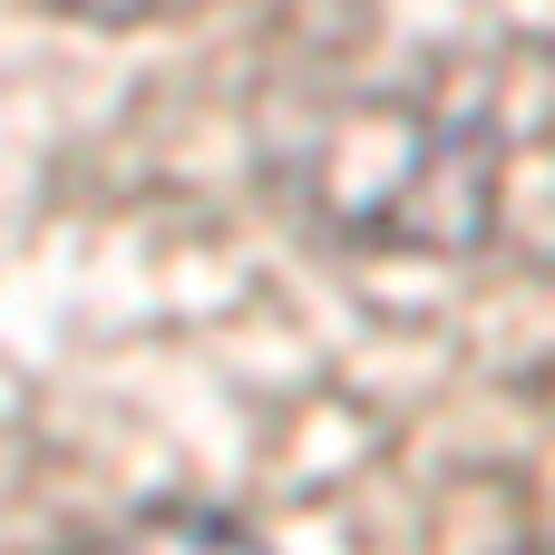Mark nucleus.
Wrapping results in <instances>:
<instances>
[{
	"instance_id": "3",
	"label": "nucleus",
	"mask_w": 555,
	"mask_h": 555,
	"mask_svg": "<svg viewBox=\"0 0 555 555\" xmlns=\"http://www.w3.org/2000/svg\"><path fill=\"white\" fill-rule=\"evenodd\" d=\"M49 10L98 20V29H146V20H195V10H215V0H49Z\"/></svg>"
},
{
	"instance_id": "2",
	"label": "nucleus",
	"mask_w": 555,
	"mask_h": 555,
	"mask_svg": "<svg viewBox=\"0 0 555 555\" xmlns=\"http://www.w3.org/2000/svg\"><path fill=\"white\" fill-rule=\"evenodd\" d=\"M68 555H273L254 527H234V517H205V507H156V517H127V527H107V537H88V546Z\"/></svg>"
},
{
	"instance_id": "1",
	"label": "nucleus",
	"mask_w": 555,
	"mask_h": 555,
	"mask_svg": "<svg viewBox=\"0 0 555 555\" xmlns=\"http://www.w3.org/2000/svg\"><path fill=\"white\" fill-rule=\"evenodd\" d=\"M273 185L341 244L459 254L498 205V127L429 68H312L263 107Z\"/></svg>"
}]
</instances>
